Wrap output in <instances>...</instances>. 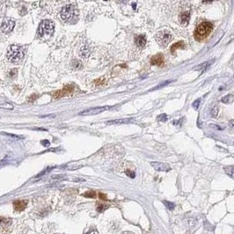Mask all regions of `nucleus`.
I'll return each instance as SVG.
<instances>
[{
  "label": "nucleus",
  "instance_id": "obj_1",
  "mask_svg": "<svg viewBox=\"0 0 234 234\" xmlns=\"http://www.w3.org/2000/svg\"><path fill=\"white\" fill-rule=\"evenodd\" d=\"M212 29H213V24L212 23L209 21L202 22L196 28V30L194 32V38L197 41H202L210 35Z\"/></svg>",
  "mask_w": 234,
  "mask_h": 234
},
{
  "label": "nucleus",
  "instance_id": "obj_2",
  "mask_svg": "<svg viewBox=\"0 0 234 234\" xmlns=\"http://www.w3.org/2000/svg\"><path fill=\"white\" fill-rule=\"evenodd\" d=\"M79 10L74 4H66L61 11V18L65 22H70L78 19Z\"/></svg>",
  "mask_w": 234,
  "mask_h": 234
},
{
  "label": "nucleus",
  "instance_id": "obj_3",
  "mask_svg": "<svg viewBox=\"0 0 234 234\" xmlns=\"http://www.w3.org/2000/svg\"><path fill=\"white\" fill-rule=\"evenodd\" d=\"M25 55V49L23 47L18 45H12L8 48L7 58L13 63L20 62Z\"/></svg>",
  "mask_w": 234,
  "mask_h": 234
},
{
  "label": "nucleus",
  "instance_id": "obj_4",
  "mask_svg": "<svg viewBox=\"0 0 234 234\" xmlns=\"http://www.w3.org/2000/svg\"><path fill=\"white\" fill-rule=\"evenodd\" d=\"M55 32V25L48 19L42 20L38 27V35L40 37H49Z\"/></svg>",
  "mask_w": 234,
  "mask_h": 234
},
{
  "label": "nucleus",
  "instance_id": "obj_5",
  "mask_svg": "<svg viewBox=\"0 0 234 234\" xmlns=\"http://www.w3.org/2000/svg\"><path fill=\"white\" fill-rule=\"evenodd\" d=\"M172 38H173L172 34L167 33V32H165V31L159 32L155 36L156 40H158V42L161 46H164V47L167 46L169 44V42L172 40Z\"/></svg>",
  "mask_w": 234,
  "mask_h": 234
},
{
  "label": "nucleus",
  "instance_id": "obj_6",
  "mask_svg": "<svg viewBox=\"0 0 234 234\" xmlns=\"http://www.w3.org/2000/svg\"><path fill=\"white\" fill-rule=\"evenodd\" d=\"M111 109V106H99V107H94V108H90V109H86L85 111H83L81 112H79V115L80 116H88V115H96L99 113H101L105 111H107Z\"/></svg>",
  "mask_w": 234,
  "mask_h": 234
},
{
  "label": "nucleus",
  "instance_id": "obj_7",
  "mask_svg": "<svg viewBox=\"0 0 234 234\" xmlns=\"http://www.w3.org/2000/svg\"><path fill=\"white\" fill-rule=\"evenodd\" d=\"M14 26H15V21L12 19L10 18L5 19L1 25V31L5 34H9L13 30Z\"/></svg>",
  "mask_w": 234,
  "mask_h": 234
},
{
  "label": "nucleus",
  "instance_id": "obj_8",
  "mask_svg": "<svg viewBox=\"0 0 234 234\" xmlns=\"http://www.w3.org/2000/svg\"><path fill=\"white\" fill-rule=\"evenodd\" d=\"M74 90V86L73 85H67L65 86L63 90H57L56 92L52 94L53 95V97L56 98V99H58V98H61L63 96H68L73 92Z\"/></svg>",
  "mask_w": 234,
  "mask_h": 234
},
{
  "label": "nucleus",
  "instance_id": "obj_9",
  "mask_svg": "<svg viewBox=\"0 0 234 234\" xmlns=\"http://www.w3.org/2000/svg\"><path fill=\"white\" fill-rule=\"evenodd\" d=\"M151 165L153 167V168H155L157 171H164L167 172L171 170V167L166 163L163 162H159V161H152L151 162Z\"/></svg>",
  "mask_w": 234,
  "mask_h": 234
},
{
  "label": "nucleus",
  "instance_id": "obj_10",
  "mask_svg": "<svg viewBox=\"0 0 234 234\" xmlns=\"http://www.w3.org/2000/svg\"><path fill=\"white\" fill-rule=\"evenodd\" d=\"M151 63L152 65L157 66H162L164 64V56L162 54H158L154 56H152L151 59Z\"/></svg>",
  "mask_w": 234,
  "mask_h": 234
},
{
  "label": "nucleus",
  "instance_id": "obj_11",
  "mask_svg": "<svg viewBox=\"0 0 234 234\" xmlns=\"http://www.w3.org/2000/svg\"><path fill=\"white\" fill-rule=\"evenodd\" d=\"M27 205V201L23 200V201H15L13 203V206H14V210L16 211H22L26 209Z\"/></svg>",
  "mask_w": 234,
  "mask_h": 234
},
{
  "label": "nucleus",
  "instance_id": "obj_12",
  "mask_svg": "<svg viewBox=\"0 0 234 234\" xmlns=\"http://www.w3.org/2000/svg\"><path fill=\"white\" fill-rule=\"evenodd\" d=\"M134 120V118H121V119H115V120H111L107 121L106 124V125H122V124H128Z\"/></svg>",
  "mask_w": 234,
  "mask_h": 234
},
{
  "label": "nucleus",
  "instance_id": "obj_13",
  "mask_svg": "<svg viewBox=\"0 0 234 234\" xmlns=\"http://www.w3.org/2000/svg\"><path fill=\"white\" fill-rule=\"evenodd\" d=\"M135 41L137 47H143L146 44V38L144 35H137L135 37Z\"/></svg>",
  "mask_w": 234,
  "mask_h": 234
},
{
  "label": "nucleus",
  "instance_id": "obj_14",
  "mask_svg": "<svg viewBox=\"0 0 234 234\" xmlns=\"http://www.w3.org/2000/svg\"><path fill=\"white\" fill-rule=\"evenodd\" d=\"M185 44H184V42L183 41H179V42H176L174 43L172 47H171V53L172 54H174V51H175L176 49H183V48H185Z\"/></svg>",
  "mask_w": 234,
  "mask_h": 234
},
{
  "label": "nucleus",
  "instance_id": "obj_15",
  "mask_svg": "<svg viewBox=\"0 0 234 234\" xmlns=\"http://www.w3.org/2000/svg\"><path fill=\"white\" fill-rule=\"evenodd\" d=\"M90 53H91V50H90L89 47H87V45H85V46L81 47V49H80V55H81L82 57H85V58L88 57L89 55H90Z\"/></svg>",
  "mask_w": 234,
  "mask_h": 234
},
{
  "label": "nucleus",
  "instance_id": "obj_16",
  "mask_svg": "<svg viewBox=\"0 0 234 234\" xmlns=\"http://www.w3.org/2000/svg\"><path fill=\"white\" fill-rule=\"evenodd\" d=\"M190 19V12H185L180 15V20L183 24H187Z\"/></svg>",
  "mask_w": 234,
  "mask_h": 234
},
{
  "label": "nucleus",
  "instance_id": "obj_17",
  "mask_svg": "<svg viewBox=\"0 0 234 234\" xmlns=\"http://www.w3.org/2000/svg\"><path fill=\"white\" fill-rule=\"evenodd\" d=\"M233 101L234 96L233 95H231V94H229V95L223 96L222 98V102L223 103H224V104H231V103H232Z\"/></svg>",
  "mask_w": 234,
  "mask_h": 234
},
{
  "label": "nucleus",
  "instance_id": "obj_18",
  "mask_svg": "<svg viewBox=\"0 0 234 234\" xmlns=\"http://www.w3.org/2000/svg\"><path fill=\"white\" fill-rule=\"evenodd\" d=\"M224 171H225V173H226L228 176L234 178V166L225 167H224Z\"/></svg>",
  "mask_w": 234,
  "mask_h": 234
},
{
  "label": "nucleus",
  "instance_id": "obj_19",
  "mask_svg": "<svg viewBox=\"0 0 234 234\" xmlns=\"http://www.w3.org/2000/svg\"><path fill=\"white\" fill-rule=\"evenodd\" d=\"M11 219L10 218H0V226H6L11 224Z\"/></svg>",
  "mask_w": 234,
  "mask_h": 234
},
{
  "label": "nucleus",
  "instance_id": "obj_20",
  "mask_svg": "<svg viewBox=\"0 0 234 234\" xmlns=\"http://www.w3.org/2000/svg\"><path fill=\"white\" fill-rule=\"evenodd\" d=\"M82 62L78 61V60H75L72 61V67L74 69H77V70H79V69H82Z\"/></svg>",
  "mask_w": 234,
  "mask_h": 234
},
{
  "label": "nucleus",
  "instance_id": "obj_21",
  "mask_svg": "<svg viewBox=\"0 0 234 234\" xmlns=\"http://www.w3.org/2000/svg\"><path fill=\"white\" fill-rule=\"evenodd\" d=\"M218 112H219V109H218V106L215 105L211 111V115L213 117H216L217 115H218Z\"/></svg>",
  "mask_w": 234,
  "mask_h": 234
},
{
  "label": "nucleus",
  "instance_id": "obj_22",
  "mask_svg": "<svg viewBox=\"0 0 234 234\" xmlns=\"http://www.w3.org/2000/svg\"><path fill=\"white\" fill-rule=\"evenodd\" d=\"M84 197H88V198H95L96 197V193L94 191H87L85 194H83Z\"/></svg>",
  "mask_w": 234,
  "mask_h": 234
},
{
  "label": "nucleus",
  "instance_id": "obj_23",
  "mask_svg": "<svg viewBox=\"0 0 234 234\" xmlns=\"http://www.w3.org/2000/svg\"><path fill=\"white\" fill-rule=\"evenodd\" d=\"M173 82V80H171V81L169 80V81H165V82H161V83H160L159 85H158V86L154 87V88L152 89V90H159V89H161L162 87H165V86H166V85H167L168 83H171V82Z\"/></svg>",
  "mask_w": 234,
  "mask_h": 234
},
{
  "label": "nucleus",
  "instance_id": "obj_24",
  "mask_svg": "<svg viewBox=\"0 0 234 234\" xmlns=\"http://www.w3.org/2000/svg\"><path fill=\"white\" fill-rule=\"evenodd\" d=\"M164 203L165 205L169 210H174V207H175V205H174V203H171V202H168V201H164Z\"/></svg>",
  "mask_w": 234,
  "mask_h": 234
},
{
  "label": "nucleus",
  "instance_id": "obj_25",
  "mask_svg": "<svg viewBox=\"0 0 234 234\" xmlns=\"http://www.w3.org/2000/svg\"><path fill=\"white\" fill-rule=\"evenodd\" d=\"M108 208V205H106V204H100L98 207H97V210L98 211H100V212H102V211H104L106 209H107Z\"/></svg>",
  "mask_w": 234,
  "mask_h": 234
},
{
  "label": "nucleus",
  "instance_id": "obj_26",
  "mask_svg": "<svg viewBox=\"0 0 234 234\" xmlns=\"http://www.w3.org/2000/svg\"><path fill=\"white\" fill-rule=\"evenodd\" d=\"M157 120H159V121H166L167 120V116H166V114H160V115H159L158 117H157Z\"/></svg>",
  "mask_w": 234,
  "mask_h": 234
},
{
  "label": "nucleus",
  "instance_id": "obj_27",
  "mask_svg": "<svg viewBox=\"0 0 234 234\" xmlns=\"http://www.w3.org/2000/svg\"><path fill=\"white\" fill-rule=\"evenodd\" d=\"M200 104H201V99L199 98V99L196 100V101L193 103V105H193V107H194V109H195V110H197V109H198V107H199Z\"/></svg>",
  "mask_w": 234,
  "mask_h": 234
},
{
  "label": "nucleus",
  "instance_id": "obj_28",
  "mask_svg": "<svg viewBox=\"0 0 234 234\" xmlns=\"http://www.w3.org/2000/svg\"><path fill=\"white\" fill-rule=\"evenodd\" d=\"M0 108H3V109H9V110H12V109H13V106L11 105L10 104H3V105H0Z\"/></svg>",
  "mask_w": 234,
  "mask_h": 234
},
{
  "label": "nucleus",
  "instance_id": "obj_29",
  "mask_svg": "<svg viewBox=\"0 0 234 234\" xmlns=\"http://www.w3.org/2000/svg\"><path fill=\"white\" fill-rule=\"evenodd\" d=\"M126 175L129 176V177H131V178H134L135 177V172L129 169V170H126Z\"/></svg>",
  "mask_w": 234,
  "mask_h": 234
},
{
  "label": "nucleus",
  "instance_id": "obj_30",
  "mask_svg": "<svg viewBox=\"0 0 234 234\" xmlns=\"http://www.w3.org/2000/svg\"><path fill=\"white\" fill-rule=\"evenodd\" d=\"M17 76V70H12L9 72V76L10 77H13V76Z\"/></svg>",
  "mask_w": 234,
  "mask_h": 234
},
{
  "label": "nucleus",
  "instance_id": "obj_31",
  "mask_svg": "<svg viewBox=\"0 0 234 234\" xmlns=\"http://www.w3.org/2000/svg\"><path fill=\"white\" fill-rule=\"evenodd\" d=\"M42 144L45 147H48L49 146V141H47V140H44V141H42Z\"/></svg>",
  "mask_w": 234,
  "mask_h": 234
},
{
  "label": "nucleus",
  "instance_id": "obj_32",
  "mask_svg": "<svg viewBox=\"0 0 234 234\" xmlns=\"http://www.w3.org/2000/svg\"><path fill=\"white\" fill-rule=\"evenodd\" d=\"M4 133V132H3ZM4 134H5V135H8V136H11V137H13V138H16V139H20V137H19V136H16V135H12V134H10V133H4Z\"/></svg>",
  "mask_w": 234,
  "mask_h": 234
},
{
  "label": "nucleus",
  "instance_id": "obj_33",
  "mask_svg": "<svg viewBox=\"0 0 234 234\" xmlns=\"http://www.w3.org/2000/svg\"><path fill=\"white\" fill-rule=\"evenodd\" d=\"M100 197L101 199H103V200H106V197L104 194H102V193H100Z\"/></svg>",
  "mask_w": 234,
  "mask_h": 234
},
{
  "label": "nucleus",
  "instance_id": "obj_34",
  "mask_svg": "<svg viewBox=\"0 0 234 234\" xmlns=\"http://www.w3.org/2000/svg\"><path fill=\"white\" fill-rule=\"evenodd\" d=\"M85 234H98V233L96 231H91V232H89V233H87Z\"/></svg>",
  "mask_w": 234,
  "mask_h": 234
},
{
  "label": "nucleus",
  "instance_id": "obj_35",
  "mask_svg": "<svg viewBox=\"0 0 234 234\" xmlns=\"http://www.w3.org/2000/svg\"><path fill=\"white\" fill-rule=\"evenodd\" d=\"M230 126L233 127V126H234V120H232V121H230Z\"/></svg>",
  "mask_w": 234,
  "mask_h": 234
},
{
  "label": "nucleus",
  "instance_id": "obj_36",
  "mask_svg": "<svg viewBox=\"0 0 234 234\" xmlns=\"http://www.w3.org/2000/svg\"><path fill=\"white\" fill-rule=\"evenodd\" d=\"M122 234H133L132 233H129V232H126V233H123Z\"/></svg>",
  "mask_w": 234,
  "mask_h": 234
},
{
  "label": "nucleus",
  "instance_id": "obj_37",
  "mask_svg": "<svg viewBox=\"0 0 234 234\" xmlns=\"http://www.w3.org/2000/svg\"><path fill=\"white\" fill-rule=\"evenodd\" d=\"M186 234H191V233H186Z\"/></svg>",
  "mask_w": 234,
  "mask_h": 234
}]
</instances>
